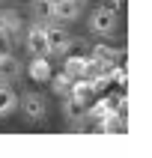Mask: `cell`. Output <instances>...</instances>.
<instances>
[{"mask_svg":"<svg viewBox=\"0 0 152 158\" xmlns=\"http://www.w3.org/2000/svg\"><path fill=\"white\" fill-rule=\"evenodd\" d=\"M45 36H48V51L51 54H66L72 48V42H75V36L63 24H57V18L54 21H45Z\"/></svg>","mask_w":152,"mask_h":158,"instance_id":"6da1fadb","label":"cell"},{"mask_svg":"<svg viewBox=\"0 0 152 158\" xmlns=\"http://www.w3.org/2000/svg\"><path fill=\"white\" fill-rule=\"evenodd\" d=\"M116 30V12L107 6H96L89 12V33L92 36H110Z\"/></svg>","mask_w":152,"mask_h":158,"instance_id":"7a4b0ae2","label":"cell"},{"mask_svg":"<svg viewBox=\"0 0 152 158\" xmlns=\"http://www.w3.org/2000/svg\"><path fill=\"white\" fill-rule=\"evenodd\" d=\"M18 105H21V110H24V116L30 123H42L48 116V98L39 96V93H24L18 98Z\"/></svg>","mask_w":152,"mask_h":158,"instance_id":"3957f363","label":"cell"},{"mask_svg":"<svg viewBox=\"0 0 152 158\" xmlns=\"http://www.w3.org/2000/svg\"><path fill=\"white\" fill-rule=\"evenodd\" d=\"M21 39H24V48L33 54V57H48V54H51L48 51V36H45V24L42 21L33 24V27H27Z\"/></svg>","mask_w":152,"mask_h":158,"instance_id":"277c9868","label":"cell"},{"mask_svg":"<svg viewBox=\"0 0 152 158\" xmlns=\"http://www.w3.org/2000/svg\"><path fill=\"white\" fill-rule=\"evenodd\" d=\"M24 72V63L18 60L12 51H3L0 54V84H15Z\"/></svg>","mask_w":152,"mask_h":158,"instance_id":"5b68a950","label":"cell"},{"mask_svg":"<svg viewBox=\"0 0 152 158\" xmlns=\"http://www.w3.org/2000/svg\"><path fill=\"white\" fill-rule=\"evenodd\" d=\"M80 9H84V3H75V0H57V3H54V18H60V21H78Z\"/></svg>","mask_w":152,"mask_h":158,"instance_id":"8992f818","label":"cell"},{"mask_svg":"<svg viewBox=\"0 0 152 158\" xmlns=\"http://www.w3.org/2000/svg\"><path fill=\"white\" fill-rule=\"evenodd\" d=\"M89 60L107 63V66H116V60H122V54L113 51V48H107V45H96V48H92V54H89Z\"/></svg>","mask_w":152,"mask_h":158,"instance_id":"52a82bcc","label":"cell"},{"mask_svg":"<svg viewBox=\"0 0 152 158\" xmlns=\"http://www.w3.org/2000/svg\"><path fill=\"white\" fill-rule=\"evenodd\" d=\"M54 3L57 0H33L30 3V12L36 15V21H54Z\"/></svg>","mask_w":152,"mask_h":158,"instance_id":"ba28073f","label":"cell"},{"mask_svg":"<svg viewBox=\"0 0 152 158\" xmlns=\"http://www.w3.org/2000/svg\"><path fill=\"white\" fill-rule=\"evenodd\" d=\"M12 110H18V96L6 84H0V116H9Z\"/></svg>","mask_w":152,"mask_h":158,"instance_id":"9c48e42d","label":"cell"},{"mask_svg":"<svg viewBox=\"0 0 152 158\" xmlns=\"http://www.w3.org/2000/svg\"><path fill=\"white\" fill-rule=\"evenodd\" d=\"M87 66H89V57H69L66 60V75L72 81H78V78L87 75Z\"/></svg>","mask_w":152,"mask_h":158,"instance_id":"30bf717a","label":"cell"},{"mask_svg":"<svg viewBox=\"0 0 152 158\" xmlns=\"http://www.w3.org/2000/svg\"><path fill=\"white\" fill-rule=\"evenodd\" d=\"M30 78L33 81H51V63L45 57H33L30 63Z\"/></svg>","mask_w":152,"mask_h":158,"instance_id":"8fae6325","label":"cell"},{"mask_svg":"<svg viewBox=\"0 0 152 158\" xmlns=\"http://www.w3.org/2000/svg\"><path fill=\"white\" fill-rule=\"evenodd\" d=\"M69 89H72V78L63 72L60 78H54V93H60V96H69Z\"/></svg>","mask_w":152,"mask_h":158,"instance_id":"7c38bea8","label":"cell"},{"mask_svg":"<svg viewBox=\"0 0 152 158\" xmlns=\"http://www.w3.org/2000/svg\"><path fill=\"white\" fill-rule=\"evenodd\" d=\"M105 6H107V9H113L116 15H119V9L125 6V0H105Z\"/></svg>","mask_w":152,"mask_h":158,"instance_id":"4fadbf2b","label":"cell"},{"mask_svg":"<svg viewBox=\"0 0 152 158\" xmlns=\"http://www.w3.org/2000/svg\"><path fill=\"white\" fill-rule=\"evenodd\" d=\"M75 3H87V0H75Z\"/></svg>","mask_w":152,"mask_h":158,"instance_id":"5bb4252c","label":"cell"}]
</instances>
